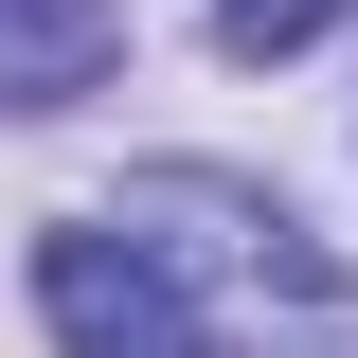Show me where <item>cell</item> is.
<instances>
[{
    "label": "cell",
    "instance_id": "obj_1",
    "mask_svg": "<svg viewBox=\"0 0 358 358\" xmlns=\"http://www.w3.org/2000/svg\"><path fill=\"white\" fill-rule=\"evenodd\" d=\"M108 233H143V251L197 287V322H251L268 358H358V268L322 251L268 179H233V162H143L126 197H108Z\"/></svg>",
    "mask_w": 358,
    "mask_h": 358
},
{
    "label": "cell",
    "instance_id": "obj_4",
    "mask_svg": "<svg viewBox=\"0 0 358 358\" xmlns=\"http://www.w3.org/2000/svg\"><path fill=\"white\" fill-rule=\"evenodd\" d=\"M215 36L233 54H305V36H341V0H215Z\"/></svg>",
    "mask_w": 358,
    "mask_h": 358
},
{
    "label": "cell",
    "instance_id": "obj_3",
    "mask_svg": "<svg viewBox=\"0 0 358 358\" xmlns=\"http://www.w3.org/2000/svg\"><path fill=\"white\" fill-rule=\"evenodd\" d=\"M126 54V0H0V108H72Z\"/></svg>",
    "mask_w": 358,
    "mask_h": 358
},
{
    "label": "cell",
    "instance_id": "obj_2",
    "mask_svg": "<svg viewBox=\"0 0 358 358\" xmlns=\"http://www.w3.org/2000/svg\"><path fill=\"white\" fill-rule=\"evenodd\" d=\"M36 322L72 358H215V322H197V287H179L143 233H108V215H72V233H36Z\"/></svg>",
    "mask_w": 358,
    "mask_h": 358
}]
</instances>
